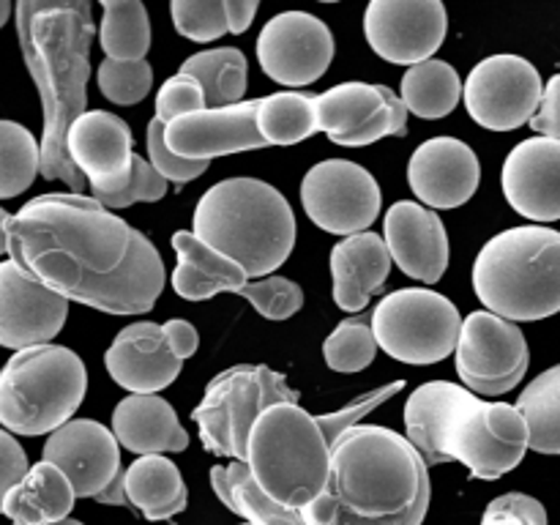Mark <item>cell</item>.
<instances>
[{
    "label": "cell",
    "instance_id": "6da1fadb",
    "mask_svg": "<svg viewBox=\"0 0 560 525\" xmlns=\"http://www.w3.org/2000/svg\"><path fill=\"white\" fill-rule=\"evenodd\" d=\"M3 252L63 299L109 315L151 312L167 279L162 255L140 230L74 191L3 211Z\"/></svg>",
    "mask_w": 560,
    "mask_h": 525
},
{
    "label": "cell",
    "instance_id": "7a4b0ae2",
    "mask_svg": "<svg viewBox=\"0 0 560 525\" xmlns=\"http://www.w3.org/2000/svg\"><path fill=\"white\" fill-rule=\"evenodd\" d=\"M427 468L408 438L359 424L337 441L326 490L301 514L306 525H421L432 498Z\"/></svg>",
    "mask_w": 560,
    "mask_h": 525
},
{
    "label": "cell",
    "instance_id": "3957f363",
    "mask_svg": "<svg viewBox=\"0 0 560 525\" xmlns=\"http://www.w3.org/2000/svg\"><path fill=\"white\" fill-rule=\"evenodd\" d=\"M14 22L22 58L44 109L42 175L47 180H63L74 195H82L88 178L69 156V131L88 113V74L96 33L93 9L82 0H22L14 5Z\"/></svg>",
    "mask_w": 560,
    "mask_h": 525
},
{
    "label": "cell",
    "instance_id": "277c9868",
    "mask_svg": "<svg viewBox=\"0 0 560 525\" xmlns=\"http://www.w3.org/2000/svg\"><path fill=\"white\" fill-rule=\"evenodd\" d=\"M405 430L427 465L459 459L485 481L517 468L530 448V427L517 405L487 402L448 381H430L410 394Z\"/></svg>",
    "mask_w": 560,
    "mask_h": 525
},
{
    "label": "cell",
    "instance_id": "5b68a950",
    "mask_svg": "<svg viewBox=\"0 0 560 525\" xmlns=\"http://www.w3.org/2000/svg\"><path fill=\"white\" fill-rule=\"evenodd\" d=\"M402 388L405 381L386 383L348 408L326 416L310 413L295 402L273 405L257 419L249 435L246 463L252 476L273 501L304 512L326 490L331 452L339 438Z\"/></svg>",
    "mask_w": 560,
    "mask_h": 525
},
{
    "label": "cell",
    "instance_id": "8992f818",
    "mask_svg": "<svg viewBox=\"0 0 560 525\" xmlns=\"http://www.w3.org/2000/svg\"><path fill=\"white\" fill-rule=\"evenodd\" d=\"M195 235L238 262L249 279L273 273L295 246V213L277 186L228 178L200 197Z\"/></svg>",
    "mask_w": 560,
    "mask_h": 525
},
{
    "label": "cell",
    "instance_id": "52a82bcc",
    "mask_svg": "<svg viewBox=\"0 0 560 525\" xmlns=\"http://www.w3.org/2000/svg\"><path fill=\"white\" fill-rule=\"evenodd\" d=\"M481 304L506 320H545L560 312V233L523 224L498 233L474 262Z\"/></svg>",
    "mask_w": 560,
    "mask_h": 525
},
{
    "label": "cell",
    "instance_id": "ba28073f",
    "mask_svg": "<svg viewBox=\"0 0 560 525\" xmlns=\"http://www.w3.org/2000/svg\"><path fill=\"white\" fill-rule=\"evenodd\" d=\"M88 392L80 355L63 345L16 350L0 375V421L16 435H44L69 424Z\"/></svg>",
    "mask_w": 560,
    "mask_h": 525
},
{
    "label": "cell",
    "instance_id": "9c48e42d",
    "mask_svg": "<svg viewBox=\"0 0 560 525\" xmlns=\"http://www.w3.org/2000/svg\"><path fill=\"white\" fill-rule=\"evenodd\" d=\"M282 402L299 405V392L284 375L266 364H238L219 372L206 386L191 419L200 430L202 446L217 457L246 459L249 435L268 408Z\"/></svg>",
    "mask_w": 560,
    "mask_h": 525
},
{
    "label": "cell",
    "instance_id": "30bf717a",
    "mask_svg": "<svg viewBox=\"0 0 560 525\" xmlns=\"http://www.w3.org/2000/svg\"><path fill=\"white\" fill-rule=\"evenodd\" d=\"M463 323L457 306L430 288L394 290L372 312L377 345L405 364H438L457 353Z\"/></svg>",
    "mask_w": 560,
    "mask_h": 525
},
{
    "label": "cell",
    "instance_id": "8fae6325",
    "mask_svg": "<svg viewBox=\"0 0 560 525\" xmlns=\"http://www.w3.org/2000/svg\"><path fill=\"white\" fill-rule=\"evenodd\" d=\"M454 364H457L459 381L470 392L501 397L512 392L528 372V342L517 323L490 310L470 312L463 323Z\"/></svg>",
    "mask_w": 560,
    "mask_h": 525
},
{
    "label": "cell",
    "instance_id": "7c38bea8",
    "mask_svg": "<svg viewBox=\"0 0 560 525\" xmlns=\"http://www.w3.org/2000/svg\"><path fill=\"white\" fill-rule=\"evenodd\" d=\"M381 186L372 173L348 159L317 162L301 180V206L320 230L334 235L366 233L381 213Z\"/></svg>",
    "mask_w": 560,
    "mask_h": 525
},
{
    "label": "cell",
    "instance_id": "4fadbf2b",
    "mask_svg": "<svg viewBox=\"0 0 560 525\" xmlns=\"http://www.w3.org/2000/svg\"><path fill=\"white\" fill-rule=\"evenodd\" d=\"M545 82L536 66L520 55H490L470 69L465 107L490 131H512L536 118Z\"/></svg>",
    "mask_w": 560,
    "mask_h": 525
},
{
    "label": "cell",
    "instance_id": "5bb4252c",
    "mask_svg": "<svg viewBox=\"0 0 560 525\" xmlns=\"http://www.w3.org/2000/svg\"><path fill=\"white\" fill-rule=\"evenodd\" d=\"M315 102L320 131L337 145L361 148L408 131V107L386 85L342 82L315 96Z\"/></svg>",
    "mask_w": 560,
    "mask_h": 525
},
{
    "label": "cell",
    "instance_id": "9a60e30c",
    "mask_svg": "<svg viewBox=\"0 0 560 525\" xmlns=\"http://www.w3.org/2000/svg\"><path fill=\"white\" fill-rule=\"evenodd\" d=\"M257 60L273 82L306 88L320 80L334 60V33L306 11L271 16L257 36Z\"/></svg>",
    "mask_w": 560,
    "mask_h": 525
},
{
    "label": "cell",
    "instance_id": "2e32d148",
    "mask_svg": "<svg viewBox=\"0 0 560 525\" xmlns=\"http://www.w3.org/2000/svg\"><path fill=\"white\" fill-rule=\"evenodd\" d=\"M446 31V5L438 0H372L364 11V36L372 52L410 69L432 60Z\"/></svg>",
    "mask_w": 560,
    "mask_h": 525
},
{
    "label": "cell",
    "instance_id": "e0dca14e",
    "mask_svg": "<svg viewBox=\"0 0 560 525\" xmlns=\"http://www.w3.org/2000/svg\"><path fill=\"white\" fill-rule=\"evenodd\" d=\"M69 317V299L16 260L0 262V345L11 350L49 345Z\"/></svg>",
    "mask_w": 560,
    "mask_h": 525
},
{
    "label": "cell",
    "instance_id": "ac0fdd59",
    "mask_svg": "<svg viewBox=\"0 0 560 525\" xmlns=\"http://www.w3.org/2000/svg\"><path fill=\"white\" fill-rule=\"evenodd\" d=\"M44 463L69 476L77 498H98L120 476V443L93 419H74L55 430L42 448Z\"/></svg>",
    "mask_w": 560,
    "mask_h": 525
},
{
    "label": "cell",
    "instance_id": "d6986e66",
    "mask_svg": "<svg viewBox=\"0 0 560 525\" xmlns=\"http://www.w3.org/2000/svg\"><path fill=\"white\" fill-rule=\"evenodd\" d=\"M260 98L233 107L202 109V113L184 115L167 124V145L189 162H211L217 156H230L241 151L266 148V137L257 129Z\"/></svg>",
    "mask_w": 560,
    "mask_h": 525
},
{
    "label": "cell",
    "instance_id": "ffe728a7",
    "mask_svg": "<svg viewBox=\"0 0 560 525\" xmlns=\"http://www.w3.org/2000/svg\"><path fill=\"white\" fill-rule=\"evenodd\" d=\"M503 195L530 222L560 219V140L530 137L512 148L501 173Z\"/></svg>",
    "mask_w": 560,
    "mask_h": 525
},
{
    "label": "cell",
    "instance_id": "44dd1931",
    "mask_svg": "<svg viewBox=\"0 0 560 525\" xmlns=\"http://www.w3.org/2000/svg\"><path fill=\"white\" fill-rule=\"evenodd\" d=\"M481 180L479 156L457 137L421 142L408 162V184L430 208H459L476 195Z\"/></svg>",
    "mask_w": 560,
    "mask_h": 525
},
{
    "label": "cell",
    "instance_id": "7402d4cb",
    "mask_svg": "<svg viewBox=\"0 0 560 525\" xmlns=\"http://www.w3.org/2000/svg\"><path fill=\"white\" fill-rule=\"evenodd\" d=\"M69 156L91 184V191H115L129 180L135 137L124 118L88 109L69 131Z\"/></svg>",
    "mask_w": 560,
    "mask_h": 525
},
{
    "label": "cell",
    "instance_id": "603a6c76",
    "mask_svg": "<svg viewBox=\"0 0 560 525\" xmlns=\"http://www.w3.org/2000/svg\"><path fill=\"white\" fill-rule=\"evenodd\" d=\"M104 366L129 394H156L173 386L184 361L175 355L164 326L142 320L126 326L113 339L104 353Z\"/></svg>",
    "mask_w": 560,
    "mask_h": 525
},
{
    "label": "cell",
    "instance_id": "cb8c5ba5",
    "mask_svg": "<svg viewBox=\"0 0 560 525\" xmlns=\"http://www.w3.org/2000/svg\"><path fill=\"white\" fill-rule=\"evenodd\" d=\"M383 238L399 271L435 284L448 266V235L443 219L413 200L394 202L383 219Z\"/></svg>",
    "mask_w": 560,
    "mask_h": 525
},
{
    "label": "cell",
    "instance_id": "d4e9b609",
    "mask_svg": "<svg viewBox=\"0 0 560 525\" xmlns=\"http://www.w3.org/2000/svg\"><path fill=\"white\" fill-rule=\"evenodd\" d=\"M392 252L377 233H359L342 238L331 252L334 301L345 312H361L375 293H381L392 271Z\"/></svg>",
    "mask_w": 560,
    "mask_h": 525
},
{
    "label": "cell",
    "instance_id": "484cf974",
    "mask_svg": "<svg viewBox=\"0 0 560 525\" xmlns=\"http://www.w3.org/2000/svg\"><path fill=\"white\" fill-rule=\"evenodd\" d=\"M113 432L120 446L140 457L189 448V432L178 413L156 394H129L120 399L113 413Z\"/></svg>",
    "mask_w": 560,
    "mask_h": 525
},
{
    "label": "cell",
    "instance_id": "4316f807",
    "mask_svg": "<svg viewBox=\"0 0 560 525\" xmlns=\"http://www.w3.org/2000/svg\"><path fill=\"white\" fill-rule=\"evenodd\" d=\"M173 249L178 255V266L173 271V288L186 301H208L217 293H238L246 282L244 268L230 260L222 252L211 249L195 230L173 233Z\"/></svg>",
    "mask_w": 560,
    "mask_h": 525
},
{
    "label": "cell",
    "instance_id": "83f0119b",
    "mask_svg": "<svg viewBox=\"0 0 560 525\" xmlns=\"http://www.w3.org/2000/svg\"><path fill=\"white\" fill-rule=\"evenodd\" d=\"M74 501L77 492L69 476L58 465L42 459L14 490L5 492L0 509L11 525H52L69 520Z\"/></svg>",
    "mask_w": 560,
    "mask_h": 525
},
{
    "label": "cell",
    "instance_id": "f1b7e54d",
    "mask_svg": "<svg viewBox=\"0 0 560 525\" xmlns=\"http://www.w3.org/2000/svg\"><path fill=\"white\" fill-rule=\"evenodd\" d=\"M124 479L129 503L140 509L151 523L175 517L189 503V490H186L178 465L162 454H148V457L135 459L124 470Z\"/></svg>",
    "mask_w": 560,
    "mask_h": 525
},
{
    "label": "cell",
    "instance_id": "f546056e",
    "mask_svg": "<svg viewBox=\"0 0 560 525\" xmlns=\"http://www.w3.org/2000/svg\"><path fill=\"white\" fill-rule=\"evenodd\" d=\"M211 487L219 495V501L230 512L249 520V525H306L304 514L299 509L282 506L271 495H266V490L252 476V468L246 459H233L228 468L213 465Z\"/></svg>",
    "mask_w": 560,
    "mask_h": 525
},
{
    "label": "cell",
    "instance_id": "4dcf8cb0",
    "mask_svg": "<svg viewBox=\"0 0 560 525\" xmlns=\"http://www.w3.org/2000/svg\"><path fill=\"white\" fill-rule=\"evenodd\" d=\"M399 91H402L399 98L405 102L408 113L427 120L446 118L448 113H454L459 98H465V85L459 82L457 69L438 58L405 71Z\"/></svg>",
    "mask_w": 560,
    "mask_h": 525
},
{
    "label": "cell",
    "instance_id": "1f68e13d",
    "mask_svg": "<svg viewBox=\"0 0 560 525\" xmlns=\"http://www.w3.org/2000/svg\"><path fill=\"white\" fill-rule=\"evenodd\" d=\"M180 71L200 80V85L206 88L208 109L244 104L246 71H249V66H246V55L241 49H206V52H197L191 58H186Z\"/></svg>",
    "mask_w": 560,
    "mask_h": 525
},
{
    "label": "cell",
    "instance_id": "d6a6232c",
    "mask_svg": "<svg viewBox=\"0 0 560 525\" xmlns=\"http://www.w3.org/2000/svg\"><path fill=\"white\" fill-rule=\"evenodd\" d=\"M257 129L268 145H295L310 140L315 131H320L315 96L304 91H279L260 98Z\"/></svg>",
    "mask_w": 560,
    "mask_h": 525
},
{
    "label": "cell",
    "instance_id": "836d02e7",
    "mask_svg": "<svg viewBox=\"0 0 560 525\" xmlns=\"http://www.w3.org/2000/svg\"><path fill=\"white\" fill-rule=\"evenodd\" d=\"M98 44L109 60H145L151 49V20L137 0H107L102 3Z\"/></svg>",
    "mask_w": 560,
    "mask_h": 525
},
{
    "label": "cell",
    "instance_id": "e575fe53",
    "mask_svg": "<svg viewBox=\"0 0 560 525\" xmlns=\"http://www.w3.org/2000/svg\"><path fill=\"white\" fill-rule=\"evenodd\" d=\"M517 410L530 427V448L539 454H560V364L525 386Z\"/></svg>",
    "mask_w": 560,
    "mask_h": 525
},
{
    "label": "cell",
    "instance_id": "d590c367",
    "mask_svg": "<svg viewBox=\"0 0 560 525\" xmlns=\"http://www.w3.org/2000/svg\"><path fill=\"white\" fill-rule=\"evenodd\" d=\"M42 173V142L16 120H0V197L22 195Z\"/></svg>",
    "mask_w": 560,
    "mask_h": 525
},
{
    "label": "cell",
    "instance_id": "8d00e7d4",
    "mask_svg": "<svg viewBox=\"0 0 560 525\" xmlns=\"http://www.w3.org/2000/svg\"><path fill=\"white\" fill-rule=\"evenodd\" d=\"M377 337L366 317H348L323 342V359L337 372H361L375 361Z\"/></svg>",
    "mask_w": 560,
    "mask_h": 525
},
{
    "label": "cell",
    "instance_id": "74e56055",
    "mask_svg": "<svg viewBox=\"0 0 560 525\" xmlns=\"http://www.w3.org/2000/svg\"><path fill=\"white\" fill-rule=\"evenodd\" d=\"M98 91L113 104L129 107L140 104L153 88V69L148 60H109L104 58L98 66Z\"/></svg>",
    "mask_w": 560,
    "mask_h": 525
},
{
    "label": "cell",
    "instance_id": "f35d334b",
    "mask_svg": "<svg viewBox=\"0 0 560 525\" xmlns=\"http://www.w3.org/2000/svg\"><path fill=\"white\" fill-rule=\"evenodd\" d=\"M235 295H244L268 320H288L304 306V290L284 277L252 279Z\"/></svg>",
    "mask_w": 560,
    "mask_h": 525
},
{
    "label": "cell",
    "instance_id": "ab89813d",
    "mask_svg": "<svg viewBox=\"0 0 560 525\" xmlns=\"http://www.w3.org/2000/svg\"><path fill=\"white\" fill-rule=\"evenodd\" d=\"M170 16H173L175 31L197 44L217 42L219 36L230 33L224 3H213V0H208V3L175 0V3H170Z\"/></svg>",
    "mask_w": 560,
    "mask_h": 525
},
{
    "label": "cell",
    "instance_id": "60d3db41",
    "mask_svg": "<svg viewBox=\"0 0 560 525\" xmlns=\"http://www.w3.org/2000/svg\"><path fill=\"white\" fill-rule=\"evenodd\" d=\"M167 184L170 180L164 178V175L159 173L151 162H145V159L137 156L135 153L129 180H126V184L115 191H93V197H96L104 208H109V211H113V208H126V206H131V202L162 200V197L167 195Z\"/></svg>",
    "mask_w": 560,
    "mask_h": 525
},
{
    "label": "cell",
    "instance_id": "b9f144b4",
    "mask_svg": "<svg viewBox=\"0 0 560 525\" xmlns=\"http://www.w3.org/2000/svg\"><path fill=\"white\" fill-rule=\"evenodd\" d=\"M208 109L206 88L200 85V80L191 74L178 71L175 77H170L156 93V118L164 124H173L175 118H184V115L202 113Z\"/></svg>",
    "mask_w": 560,
    "mask_h": 525
},
{
    "label": "cell",
    "instance_id": "7bdbcfd3",
    "mask_svg": "<svg viewBox=\"0 0 560 525\" xmlns=\"http://www.w3.org/2000/svg\"><path fill=\"white\" fill-rule=\"evenodd\" d=\"M167 124L159 118H153L148 124V156H151V164L173 184H189V180L200 178L202 173L208 170L211 162H189V159H180L178 153L170 151L167 145Z\"/></svg>",
    "mask_w": 560,
    "mask_h": 525
},
{
    "label": "cell",
    "instance_id": "ee69618b",
    "mask_svg": "<svg viewBox=\"0 0 560 525\" xmlns=\"http://www.w3.org/2000/svg\"><path fill=\"white\" fill-rule=\"evenodd\" d=\"M481 525H550V520H547V509L534 495L506 492L485 509Z\"/></svg>",
    "mask_w": 560,
    "mask_h": 525
},
{
    "label": "cell",
    "instance_id": "f6af8a7d",
    "mask_svg": "<svg viewBox=\"0 0 560 525\" xmlns=\"http://www.w3.org/2000/svg\"><path fill=\"white\" fill-rule=\"evenodd\" d=\"M0 454H3V479H0V487H3V495L9 490H14L27 474H31L33 465L27 463L25 448L16 443V438L11 435L9 430L0 432Z\"/></svg>",
    "mask_w": 560,
    "mask_h": 525
},
{
    "label": "cell",
    "instance_id": "bcb514c9",
    "mask_svg": "<svg viewBox=\"0 0 560 525\" xmlns=\"http://www.w3.org/2000/svg\"><path fill=\"white\" fill-rule=\"evenodd\" d=\"M530 129L539 137L560 140V74H556L547 82L545 98H541V107L539 113H536V118L530 120Z\"/></svg>",
    "mask_w": 560,
    "mask_h": 525
},
{
    "label": "cell",
    "instance_id": "7dc6e473",
    "mask_svg": "<svg viewBox=\"0 0 560 525\" xmlns=\"http://www.w3.org/2000/svg\"><path fill=\"white\" fill-rule=\"evenodd\" d=\"M162 326H164V334H167L170 345H173L175 355H178L180 361L197 353V348H200V337H197V328L191 326L189 320L173 317V320L162 323Z\"/></svg>",
    "mask_w": 560,
    "mask_h": 525
},
{
    "label": "cell",
    "instance_id": "c3c4849f",
    "mask_svg": "<svg viewBox=\"0 0 560 525\" xmlns=\"http://www.w3.org/2000/svg\"><path fill=\"white\" fill-rule=\"evenodd\" d=\"M224 11H228V25L230 33H246L249 31L252 20L257 14V3L255 0H228L224 3Z\"/></svg>",
    "mask_w": 560,
    "mask_h": 525
},
{
    "label": "cell",
    "instance_id": "681fc988",
    "mask_svg": "<svg viewBox=\"0 0 560 525\" xmlns=\"http://www.w3.org/2000/svg\"><path fill=\"white\" fill-rule=\"evenodd\" d=\"M98 503H109V506H131L129 503V495H126V479L124 474L118 476V479L113 481V485L107 487V490L102 492V495L96 498Z\"/></svg>",
    "mask_w": 560,
    "mask_h": 525
},
{
    "label": "cell",
    "instance_id": "f907efd6",
    "mask_svg": "<svg viewBox=\"0 0 560 525\" xmlns=\"http://www.w3.org/2000/svg\"><path fill=\"white\" fill-rule=\"evenodd\" d=\"M9 11H11V3H0V22H5Z\"/></svg>",
    "mask_w": 560,
    "mask_h": 525
},
{
    "label": "cell",
    "instance_id": "816d5d0a",
    "mask_svg": "<svg viewBox=\"0 0 560 525\" xmlns=\"http://www.w3.org/2000/svg\"><path fill=\"white\" fill-rule=\"evenodd\" d=\"M52 525H82V523H80V520L69 517V520H60V523H52Z\"/></svg>",
    "mask_w": 560,
    "mask_h": 525
},
{
    "label": "cell",
    "instance_id": "f5cc1de1",
    "mask_svg": "<svg viewBox=\"0 0 560 525\" xmlns=\"http://www.w3.org/2000/svg\"><path fill=\"white\" fill-rule=\"evenodd\" d=\"M246 525H249V523H246Z\"/></svg>",
    "mask_w": 560,
    "mask_h": 525
}]
</instances>
